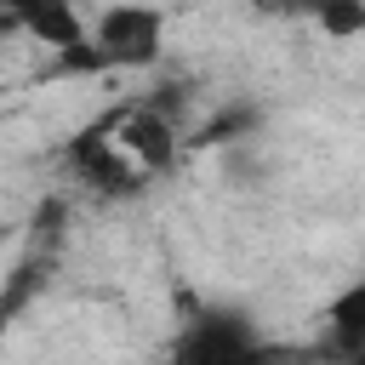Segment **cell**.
Returning a JSON list of instances; mask_svg holds the SVG:
<instances>
[{
    "label": "cell",
    "instance_id": "6da1fadb",
    "mask_svg": "<svg viewBox=\"0 0 365 365\" xmlns=\"http://www.w3.org/2000/svg\"><path fill=\"white\" fill-rule=\"evenodd\" d=\"M63 165L74 171V182H86V188L103 194V200H137L143 182H148V171H143V165L131 160V148L114 137L108 114L91 120V125H80V131L63 143Z\"/></svg>",
    "mask_w": 365,
    "mask_h": 365
},
{
    "label": "cell",
    "instance_id": "7a4b0ae2",
    "mask_svg": "<svg viewBox=\"0 0 365 365\" xmlns=\"http://www.w3.org/2000/svg\"><path fill=\"white\" fill-rule=\"evenodd\" d=\"M91 40L103 46L108 68H154L165 57V11L143 0H114L91 17Z\"/></svg>",
    "mask_w": 365,
    "mask_h": 365
},
{
    "label": "cell",
    "instance_id": "3957f363",
    "mask_svg": "<svg viewBox=\"0 0 365 365\" xmlns=\"http://www.w3.org/2000/svg\"><path fill=\"white\" fill-rule=\"evenodd\" d=\"M108 125H114V137L131 148V160H137L148 177H160V171L177 165L182 125H177V114H165L154 97H125V103H114V108H108Z\"/></svg>",
    "mask_w": 365,
    "mask_h": 365
},
{
    "label": "cell",
    "instance_id": "277c9868",
    "mask_svg": "<svg viewBox=\"0 0 365 365\" xmlns=\"http://www.w3.org/2000/svg\"><path fill=\"white\" fill-rule=\"evenodd\" d=\"M251 354H262V342H257L251 319H240V314H205L177 336V359H200V365H228V359H251Z\"/></svg>",
    "mask_w": 365,
    "mask_h": 365
},
{
    "label": "cell",
    "instance_id": "5b68a950",
    "mask_svg": "<svg viewBox=\"0 0 365 365\" xmlns=\"http://www.w3.org/2000/svg\"><path fill=\"white\" fill-rule=\"evenodd\" d=\"M6 29H23V34H29V40H40L46 51H63V46H74V40H86V34H91V23L80 17V6H74V0H34V6L11 11V17H6Z\"/></svg>",
    "mask_w": 365,
    "mask_h": 365
},
{
    "label": "cell",
    "instance_id": "8992f818",
    "mask_svg": "<svg viewBox=\"0 0 365 365\" xmlns=\"http://www.w3.org/2000/svg\"><path fill=\"white\" fill-rule=\"evenodd\" d=\"M325 325H331V348H336V354H359V359H365V274H359L348 291L331 297Z\"/></svg>",
    "mask_w": 365,
    "mask_h": 365
},
{
    "label": "cell",
    "instance_id": "52a82bcc",
    "mask_svg": "<svg viewBox=\"0 0 365 365\" xmlns=\"http://www.w3.org/2000/svg\"><path fill=\"white\" fill-rule=\"evenodd\" d=\"M46 74H51V80H91V74H108V57H103V46L86 34V40H74V46H63V51H51Z\"/></svg>",
    "mask_w": 365,
    "mask_h": 365
},
{
    "label": "cell",
    "instance_id": "ba28073f",
    "mask_svg": "<svg viewBox=\"0 0 365 365\" xmlns=\"http://www.w3.org/2000/svg\"><path fill=\"white\" fill-rule=\"evenodd\" d=\"M308 17L331 40H359L365 34V0H308Z\"/></svg>",
    "mask_w": 365,
    "mask_h": 365
},
{
    "label": "cell",
    "instance_id": "9c48e42d",
    "mask_svg": "<svg viewBox=\"0 0 365 365\" xmlns=\"http://www.w3.org/2000/svg\"><path fill=\"white\" fill-rule=\"evenodd\" d=\"M245 131H257V108H222V114H211V120L194 131V143H234V137H245Z\"/></svg>",
    "mask_w": 365,
    "mask_h": 365
},
{
    "label": "cell",
    "instance_id": "30bf717a",
    "mask_svg": "<svg viewBox=\"0 0 365 365\" xmlns=\"http://www.w3.org/2000/svg\"><path fill=\"white\" fill-rule=\"evenodd\" d=\"M257 11H268V17H285V11H308V0H251Z\"/></svg>",
    "mask_w": 365,
    "mask_h": 365
},
{
    "label": "cell",
    "instance_id": "8fae6325",
    "mask_svg": "<svg viewBox=\"0 0 365 365\" xmlns=\"http://www.w3.org/2000/svg\"><path fill=\"white\" fill-rule=\"evenodd\" d=\"M23 6H34V0H0V11L11 17V11H23Z\"/></svg>",
    "mask_w": 365,
    "mask_h": 365
}]
</instances>
